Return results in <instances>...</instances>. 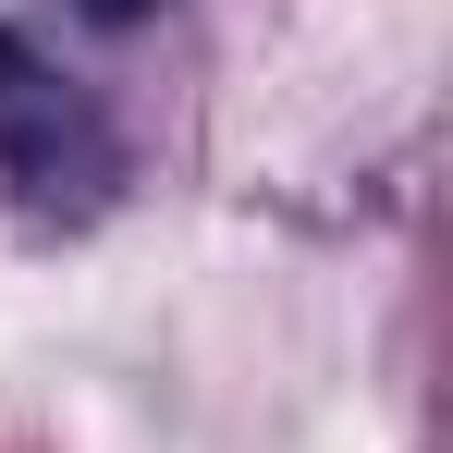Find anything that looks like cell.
Here are the masks:
<instances>
[{
    "mask_svg": "<svg viewBox=\"0 0 453 453\" xmlns=\"http://www.w3.org/2000/svg\"><path fill=\"white\" fill-rule=\"evenodd\" d=\"M0 159H12L37 196H62V184H111V123L50 74L12 25H0Z\"/></svg>",
    "mask_w": 453,
    "mask_h": 453,
    "instance_id": "6da1fadb",
    "label": "cell"
},
{
    "mask_svg": "<svg viewBox=\"0 0 453 453\" xmlns=\"http://www.w3.org/2000/svg\"><path fill=\"white\" fill-rule=\"evenodd\" d=\"M62 12H74V25H98V37H123V25H148L159 0H62Z\"/></svg>",
    "mask_w": 453,
    "mask_h": 453,
    "instance_id": "7a4b0ae2",
    "label": "cell"
}]
</instances>
